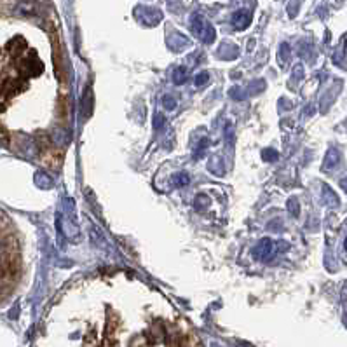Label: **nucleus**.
I'll use <instances>...</instances> for the list:
<instances>
[{"mask_svg": "<svg viewBox=\"0 0 347 347\" xmlns=\"http://www.w3.org/2000/svg\"><path fill=\"white\" fill-rule=\"evenodd\" d=\"M208 79H209V75L206 74V72L199 74L197 77H195V86H203V84H206V82H208Z\"/></svg>", "mask_w": 347, "mask_h": 347, "instance_id": "obj_7", "label": "nucleus"}, {"mask_svg": "<svg viewBox=\"0 0 347 347\" xmlns=\"http://www.w3.org/2000/svg\"><path fill=\"white\" fill-rule=\"evenodd\" d=\"M346 248H347V241H346Z\"/></svg>", "mask_w": 347, "mask_h": 347, "instance_id": "obj_12", "label": "nucleus"}, {"mask_svg": "<svg viewBox=\"0 0 347 347\" xmlns=\"http://www.w3.org/2000/svg\"><path fill=\"white\" fill-rule=\"evenodd\" d=\"M174 182H176L178 187H183L189 183V176H187V174H178V176L174 178Z\"/></svg>", "mask_w": 347, "mask_h": 347, "instance_id": "obj_8", "label": "nucleus"}, {"mask_svg": "<svg viewBox=\"0 0 347 347\" xmlns=\"http://www.w3.org/2000/svg\"><path fill=\"white\" fill-rule=\"evenodd\" d=\"M82 113L84 117H89L93 113V93H91V87H87L86 91H84L82 96Z\"/></svg>", "mask_w": 347, "mask_h": 347, "instance_id": "obj_4", "label": "nucleus"}, {"mask_svg": "<svg viewBox=\"0 0 347 347\" xmlns=\"http://www.w3.org/2000/svg\"><path fill=\"white\" fill-rule=\"evenodd\" d=\"M342 187H344V189H346V190H347V180H346V182H342Z\"/></svg>", "mask_w": 347, "mask_h": 347, "instance_id": "obj_11", "label": "nucleus"}, {"mask_svg": "<svg viewBox=\"0 0 347 347\" xmlns=\"http://www.w3.org/2000/svg\"><path fill=\"white\" fill-rule=\"evenodd\" d=\"M187 77H189V72H187L183 66H180V68H176L174 70V75H173V79H174V82L180 86V84H183L187 80Z\"/></svg>", "mask_w": 347, "mask_h": 347, "instance_id": "obj_5", "label": "nucleus"}, {"mask_svg": "<svg viewBox=\"0 0 347 347\" xmlns=\"http://www.w3.org/2000/svg\"><path fill=\"white\" fill-rule=\"evenodd\" d=\"M192 32L206 44L215 40V30H213V26L209 25L203 16H199V14H194V16H192Z\"/></svg>", "mask_w": 347, "mask_h": 347, "instance_id": "obj_1", "label": "nucleus"}, {"mask_svg": "<svg viewBox=\"0 0 347 347\" xmlns=\"http://www.w3.org/2000/svg\"><path fill=\"white\" fill-rule=\"evenodd\" d=\"M274 252H276V246H274L272 239H269V237L262 239L260 243L255 246V250H253L255 256L258 258V260H262V262L270 260V256L274 255Z\"/></svg>", "mask_w": 347, "mask_h": 347, "instance_id": "obj_2", "label": "nucleus"}, {"mask_svg": "<svg viewBox=\"0 0 347 347\" xmlns=\"http://www.w3.org/2000/svg\"><path fill=\"white\" fill-rule=\"evenodd\" d=\"M288 206L291 209V215H299V204H297V201H290Z\"/></svg>", "mask_w": 347, "mask_h": 347, "instance_id": "obj_10", "label": "nucleus"}, {"mask_svg": "<svg viewBox=\"0 0 347 347\" xmlns=\"http://www.w3.org/2000/svg\"><path fill=\"white\" fill-rule=\"evenodd\" d=\"M162 105H164L168 110H173L174 107H176V100H173L171 96H164V98H162Z\"/></svg>", "mask_w": 347, "mask_h": 347, "instance_id": "obj_6", "label": "nucleus"}, {"mask_svg": "<svg viewBox=\"0 0 347 347\" xmlns=\"http://www.w3.org/2000/svg\"><path fill=\"white\" fill-rule=\"evenodd\" d=\"M264 159H265V161H272V159L276 161V159H278V154L274 152V150H265V152H264Z\"/></svg>", "mask_w": 347, "mask_h": 347, "instance_id": "obj_9", "label": "nucleus"}, {"mask_svg": "<svg viewBox=\"0 0 347 347\" xmlns=\"http://www.w3.org/2000/svg\"><path fill=\"white\" fill-rule=\"evenodd\" d=\"M250 23H252V13L246 11V9H241L232 16V25H234L236 30H244V28L250 26Z\"/></svg>", "mask_w": 347, "mask_h": 347, "instance_id": "obj_3", "label": "nucleus"}]
</instances>
